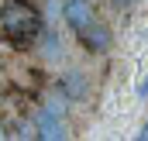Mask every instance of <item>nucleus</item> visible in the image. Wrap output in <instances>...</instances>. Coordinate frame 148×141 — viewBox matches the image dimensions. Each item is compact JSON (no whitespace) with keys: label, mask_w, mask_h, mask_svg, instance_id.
Here are the masks:
<instances>
[{"label":"nucleus","mask_w":148,"mask_h":141,"mask_svg":"<svg viewBox=\"0 0 148 141\" xmlns=\"http://www.w3.org/2000/svg\"><path fill=\"white\" fill-rule=\"evenodd\" d=\"M45 31V21L35 3L28 0H7L0 3V41L14 52H31Z\"/></svg>","instance_id":"obj_1"},{"label":"nucleus","mask_w":148,"mask_h":141,"mask_svg":"<svg viewBox=\"0 0 148 141\" xmlns=\"http://www.w3.org/2000/svg\"><path fill=\"white\" fill-rule=\"evenodd\" d=\"M62 21H66V28L79 38V35H86V31L100 21V14H97L93 0H62Z\"/></svg>","instance_id":"obj_2"},{"label":"nucleus","mask_w":148,"mask_h":141,"mask_svg":"<svg viewBox=\"0 0 148 141\" xmlns=\"http://www.w3.org/2000/svg\"><path fill=\"white\" fill-rule=\"evenodd\" d=\"M31 127H35V138H45V141H62V138H69V131H66V117H59V114H52V110H45V107H38V110H35Z\"/></svg>","instance_id":"obj_3"},{"label":"nucleus","mask_w":148,"mask_h":141,"mask_svg":"<svg viewBox=\"0 0 148 141\" xmlns=\"http://www.w3.org/2000/svg\"><path fill=\"white\" fill-rule=\"evenodd\" d=\"M55 90H59L69 103H83V100H90V90H93V86H90V79L79 69H66L55 79Z\"/></svg>","instance_id":"obj_4"},{"label":"nucleus","mask_w":148,"mask_h":141,"mask_svg":"<svg viewBox=\"0 0 148 141\" xmlns=\"http://www.w3.org/2000/svg\"><path fill=\"white\" fill-rule=\"evenodd\" d=\"M41 107H45V110H52V114H59V117H66V114H69V100H66L59 90H52V93L45 97V103H41Z\"/></svg>","instance_id":"obj_5"},{"label":"nucleus","mask_w":148,"mask_h":141,"mask_svg":"<svg viewBox=\"0 0 148 141\" xmlns=\"http://www.w3.org/2000/svg\"><path fill=\"white\" fill-rule=\"evenodd\" d=\"M138 141H148V124L141 127V131H138Z\"/></svg>","instance_id":"obj_6"},{"label":"nucleus","mask_w":148,"mask_h":141,"mask_svg":"<svg viewBox=\"0 0 148 141\" xmlns=\"http://www.w3.org/2000/svg\"><path fill=\"white\" fill-rule=\"evenodd\" d=\"M138 93H141V97H148V79L141 83V86H138Z\"/></svg>","instance_id":"obj_7"},{"label":"nucleus","mask_w":148,"mask_h":141,"mask_svg":"<svg viewBox=\"0 0 148 141\" xmlns=\"http://www.w3.org/2000/svg\"><path fill=\"white\" fill-rule=\"evenodd\" d=\"M114 3H117V7H131L134 0H114Z\"/></svg>","instance_id":"obj_8"},{"label":"nucleus","mask_w":148,"mask_h":141,"mask_svg":"<svg viewBox=\"0 0 148 141\" xmlns=\"http://www.w3.org/2000/svg\"><path fill=\"white\" fill-rule=\"evenodd\" d=\"M0 138H7V127H3V120H0Z\"/></svg>","instance_id":"obj_9"}]
</instances>
